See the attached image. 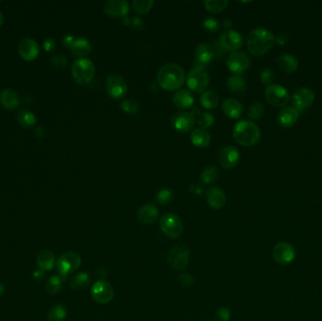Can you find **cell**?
Listing matches in <instances>:
<instances>
[{
	"instance_id": "obj_1",
	"label": "cell",
	"mask_w": 322,
	"mask_h": 321,
	"mask_svg": "<svg viewBox=\"0 0 322 321\" xmlns=\"http://www.w3.org/2000/svg\"><path fill=\"white\" fill-rule=\"evenodd\" d=\"M157 82L165 91H177L184 84V70L177 63H167L158 71Z\"/></svg>"
},
{
	"instance_id": "obj_2",
	"label": "cell",
	"mask_w": 322,
	"mask_h": 321,
	"mask_svg": "<svg viewBox=\"0 0 322 321\" xmlns=\"http://www.w3.org/2000/svg\"><path fill=\"white\" fill-rule=\"evenodd\" d=\"M274 43L275 38L273 34L267 29L259 28L251 31L248 35L247 47L250 53L259 57L267 53Z\"/></svg>"
},
{
	"instance_id": "obj_3",
	"label": "cell",
	"mask_w": 322,
	"mask_h": 321,
	"mask_svg": "<svg viewBox=\"0 0 322 321\" xmlns=\"http://www.w3.org/2000/svg\"><path fill=\"white\" fill-rule=\"evenodd\" d=\"M260 129L253 122L240 121L234 126L233 136L240 145L251 147L255 145L260 139Z\"/></svg>"
},
{
	"instance_id": "obj_4",
	"label": "cell",
	"mask_w": 322,
	"mask_h": 321,
	"mask_svg": "<svg viewBox=\"0 0 322 321\" xmlns=\"http://www.w3.org/2000/svg\"><path fill=\"white\" fill-rule=\"evenodd\" d=\"M95 75V66L89 59H78L72 66V76L78 84H88Z\"/></svg>"
},
{
	"instance_id": "obj_5",
	"label": "cell",
	"mask_w": 322,
	"mask_h": 321,
	"mask_svg": "<svg viewBox=\"0 0 322 321\" xmlns=\"http://www.w3.org/2000/svg\"><path fill=\"white\" fill-rule=\"evenodd\" d=\"M159 227L162 233L167 237L176 239L183 233V222L175 213H166L161 217Z\"/></svg>"
},
{
	"instance_id": "obj_6",
	"label": "cell",
	"mask_w": 322,
	"mask_h": 321,
	"mask_svg": "<svg viewBox=\"0 0 322 321\" xmlns=\"http://www.w3.org/2000/svg\"><path fill=\"white\" fill-rule=\"evenodd\" d=\"M81 265V257L77 252H69L63 253L56 262V268L61 278H66L67 276L75 272Z\"/></svg>"
},
{
	"instance_id": "obj_7",
	"label": "cell",
	"mask_w": 322,
	"mask_h": 321,
	"mask_svg": "<svg viewBox=\"0 0 322 321\" xmlns=\"http://www.w3.org/2000/svg\"><path fill=\"white\" fill-rule=\"evenodd\" d=\"M191 252L187 245L178 244L172 248L168 255V263L175 270H183L190 262Z\"/></svg>"
},
{
	"instance_id": "obj_8",
	"label": "cell",
	"mask_w": 322,
	"mask_h": 321,
	"mask_svg": "<svg viewBox=\"0 0 322 321\" xmlns=\"http://www.w3.org/2000/svg\"><path fill=\"white\" fill-rule=\"evenodd\" d=\"M128 90L125 79L120 75L111 74L106 79V91L107 95L112 99H121Z\"/></svg>"
},
{
	"instance_id": "obj_9",
	"label": "cell",
	"mask_w": 322,
	"mask_h": 321,
	"mask_svg": "<svg viewBox=\"0 0 322 321\" xmlns=\"http://www.w3.org/2000/svg\"><path fill=\"white\" fill-rule=\"evenodd\" d=\"M209 82V77L207 71L202 67L192 69L187 77V84L192 92H203L206 91Z\"/></svg>"
},
{
	"instance_id": "obj_10",
	"label": "cell",
	"mask_w": 322,
	"mask_h": 321,
	"mask_svg": "<svg viewBox=\"0 0 322 321\" xmlns=\"http://www.w3.org/2000/svg\"><path fill=\"white\" fill-rule=\"evenodd\" d=\"M92 298L100 304H107L114 298V290L110 283L99 280L93 283L91 290Z\"/></svg>"
},
{
	"instance_id": "obj_11",
	"label": "cell",
	"mask_w": 322,
	"mask_h": 321,
	"mask_svg": "<svg viewBox=\"0 0 322 321\" xmlns=\"http://www.w3.org/2000/svg\"><path fill=\"white\" fill-rule=\"evenodd\" d=\"M265 96L268 103L274 107H284L289 101L287 90L280 85L268 86L265 92Z\"/></svg>"
},
{
	"instance_id": "obj_12",
	"label": "cell",
	"mask_w": 322,
	"mask_h": 321,
	"mask_svg": "<svg viewBox=\"0 0 322 321\" xmlns=\"http://www.w3.org/2000/svg\"><path fill=\"white\" fill-rule=\"evenodd\" d=\"M296 251L290 243L281 242L275 245L272 251L274 261L281 265H287L295 259Z\"/></svg>"
},
{
	"instance_id": "obj_13",
	"label": "cell",
	"mask_w": 322,
	"mask_h": 321,
	"mask_svg": "<svg viewBox=\"0 0 322 321\" xmlns=\"http://www.w3.org/2000/svg\"><path fill=\"white\" fill-rule=\"evenodd\" d=\"M227 67L231 72L240 74L244 72L251 64V60L247 54L242 51H235L231 53L226 61Z\"/></svg>"
},
{
	"instance_id": "obj_14",
	"label": "cell",
	"mask_w": 322,
	"mask_h": 321,
	"mask_svg": "<svg viewBox=\"0 0 322 321\" xmlns=\"http://www.w3.org/2000/svg\"><path fill=\"white\" fill-rule=\"evenodd\" d=\"M243 45V38L238 31L229 30L223 31L220 36V46L224 50L238 51Z\"/></svg>"
},
{
	"instance_id": "obj_15",
	"label": "cell",
	"mask_w": 322,
	"mask_h": 321,
	"mask_svg": "<svg viewBox=\"0 0 322 321\" xmlns=\"http://www.w3.org/2000/svg\"><path fill=\"white\" fill-rule=\"evenodd\" d=\"M314 101V93L308 88H299L292 95V102L294 107L299 111L311 107Z\"/></svg>"
},
{
	"instance_id": "obj_16",
	"label": "cell",
	"mask_w": 322,
	"mask_h": 321,
	"mask_svg": "<svg viewBox=\"0 0 322 321\" xmlns=\"http://www.w3.org/2000/svg\"><path fill=\"white\" fill-rule=\"evenodd\" d=\"M239 152L235 146H224L219 153V163L224 169L235 168L239 161Z\"/></svg>"
},
{
	"instance_id": "obj_17",
	"label": "cell",
	"mask_w": 322,
	"mask_h": 321,
	"mask_svg": "<svg viewBox=\"0 0 322 321\" xmlns=\"http://www.w3.org/2000/svg\"><path fill=\"white\" fill-rule=\"evenodd\" d=\"M18 51L25 61H34L35 59H37L40 53L38 43L33 39H23L19 44Z\"/></svg>"
},
{
	"instance_id": "obj_18",
	"label": "cell",
	"mask_w": 322,
	"mask_h": 321,
	"mask_svg": "<svg viewBox=\"0 0 322 321\" xmlns=\"http://www.w3.org/2000/svg\"><path fill=\"white\" fill-rule=\"evenodd\" d=\"M172 123L176 130L181 133H188L193 128L195 118L190 112H177L173 116Z\"/></svg>"
},
{
	"instance_id": "obj_19",
	"label": "cell",
	"mask_w": 322,
	"mask_h": 321,
	"mask_svg": "<svg viewBox=\"0 0 322 321\" xmlns=\"http://www.w3.org/2000/svg\"><path fill=\"white\" fill-rule=\"evenodd\" d=\"M105 14L111 17H126L129 13V4L125 0H111L107 1L104 6Z\"/></svg>"
},
{
	"instance_id": "obj_20",
	"label": "cell",
	"mask_w": 322,
	"mask_h": 321,
	"mask_svg": "<svg viewBox=\"0 0 322 321\" xmlns=\"http://www.w3.org/2000/svg\"><path fill=\"white\" fill-rule=\"evenodd\" d=\"M159 210L155 205L152 203H147L138 209L137 213V220L140 223L149 225L152 224L158 219Z\"/></svg>"
},
{
	"instance_id": "obj_21",
	"label": "cell",
	"mask_w": 322,
	"mask_h": 321,
	"mask_svg": "<svg viewBox=\"0 0 322 321\" xmlns=\"http://www.w3.org/2000/svg\"><path fill=\"white\" fill-rule=\"evenodd\" d=\"M208 205L214 209H221L226 203V195L224 191L219 187H212L207 192Z\"/></svg>"
},
{
	"instance_id": "obj_22",
	"label": "cell",
	"mask_w": 322,
	"mask_h": 321,
	"mask_svg": "<svg viewBox=\"0 0 322 321\" xmlns=\"http://www.w3.org/2000/svg\"><path fill=\"white\" fill-rule=\"evenodd\" d=\"M0 104L1 106L9 109L14 110L20 105V97L17 92L11 89H4L0 92Z\"/></svg>"
},
{
	"instance_id": "obj_23",
	"label": "cell",
	"mask_w": 322,
	"mask_h": 321,
	"mask_svg": "<svg viewBox=\"0 0 322 321\" xmlns=\"http://www.w3.org/2000/svg\"><path fill=\"white\" fill-rule=\"evenodd\" d=\"M299 111L294 107H287L282 109L278 115V122L284 127H290L298 121Z\"/></svg>"
},
{
	"instance_id": "obj_24",
	"label": "cell",
	"mask_w": 322,
	"mask_h": 321,
	"mask_svg": "<svg viewBox=\"0 0 322 321\" xmlns=\"http://www.w3.org/2000/svg\"><path fill=\"white\" fill-rule=\"evenodd\" d=\"M223 111L231 119H238L243 113V106L238 100L228 98L223 102Z\"/></svg>"
},
{
	"instance_id": "obj_25",
	"label": "cell",
	"mask_w": 322,
	"mask_h": 321,
	"mask_svg": "<svg viewBox=\"0 0 322 321\" xmlns=\"http://www.w3.org/2000/svg\"><path fill=\"white\" fill-rule=\"evenodd\" d=\"M276 64L283 72L290 74L297 70L299 66V61L294 56L284 54L277 58Z\"/></svg>"
},
{
	"instance_id": "obj_26",
	"label": "cell",
	"mask_w": 322,
	"mask_h": 321,
	"mask_svg": "<svg viewBox=\"0 0 322 321\" xmlns=\"http://www.w3.org/2000/svg\"><path fill=\"white\" fill-rule=\"evenodd\" d=\"M194 103V96L188 90H180L174 95V104L176 107L184 109L192 107Z\"/></svg>"
},
{
	"instance_id": "obj_27",
	"label": "cell",
	"mask_w": 322,
	"mask_h": 321,
	"mask_svg": "<svg viewBox=\"0 0 322 321\" xmlns=\"http://www.w3.org/2000/svg\"><path fill=\"white\" fill-rule=\"evenodd\" d=\"M214 56V49L207 44H200L195 49V58H196V61L200 63H203V64L209 63L212 61Z\"/></svg>"
},
{
	"instance_id": "obj_28",
	"label": "cell",
	"mask_w": 322,
	"mask_h": 321,
	"mask_svg": "<svg viewBox=\"0 0 322 321\" xmlns=\"http://www.w3.org/2000/svg\"><path fill=\"white\" fill-rule=\"evenodd\" d=\"M37 264L39 268L44 271H49L55 267L56 259L53 252L48 250H44L39 252L37 256Z\"/></svg>"
},
{
	"instance_id": "obj_29",
	"label": "cell",
	"mask_w": 322,
	"mask_h": 321,
	"mask_svg": "<svg viewBox=\"0 0 322 321\" xmlns=\"http://www.w3.org/2000/svg\"><path fill=\"white\" fill-rule=\"evenodd\" d=\"M191 140L192 143L199 148H206L210 144V134L204 128H196L192 131Z\"/></svg>"
},
{
	"instance_id": "obj_30",
	"label": "cell",
	"mask_w": 322,
	"mask_h": 321,
	"mask_svg": "<svg viewBox=\"0 0 322 321\" xmlns=\"http://www.w3.org/2000/svg\"><path fill=\"white\" fill-rule=\"evenodd\" d=\"M71 50L75 56L84 59V57L91 53L92 46L87 39L78 38L75 40V42L73 43L71 46Z\"/></svg>"
},
{
	"instance_id": "obj_31",
	"label": "cell",
	"mask_w": 322,
	"mask_h": 321,
	"mask_svg": "<svg viewBox=\"0 0 322 321\" xmlns=\"http://www.w3.org/2000/svg\"><path fill=\"white\" fill-rule=\"evenodd\" d=\"M91 283V277L87 272H79L78 274L72 278L70 286L73 290H83L87 288Z\"/></svg>"
},
{
	"instance_id": "obj_32",
	"label": "cell",
	"mask_w": 322,
	"mask_h": 321,
	"mask_svg": "<svg viewBox=\"0 0 322 321\" xmlns=\"http://www.w3.org/2000/svg\"><path fill=\"white\" fill-rule=\"evenodd\" d=\"M201 105L207 109H213L219 106L220 97L215 92H205L200 97Z\"/></svg>"
},
{
	"instance_id": "obj_33",
	"label": "cell",
	"mask_w": 322,
	"mask_h": 321,
	"mask_svg": "<svg viewBox=\"0 0 322 321\" xmlns=\"http://www.w3.org/2000/svg\"><path fill=\"white\" fill-rule=\"evenodd\" d=\"M227 87L232 92H235V93L243 92L246 89L245 80L239 75L231 76L227 79Z\"/></svg>"
},
{
	"instance_id": "obj_34",
	"label": "cell",
	"mask_w": 322,
	"mask_h": 321,
	"mask_svg": "<svg viewBox=\"0 0 322 321\" xmlns=\"http://www.w3.org/2000/svg\"><path fill=\"white\" fill-rule=\"evenodd\" d=\"M219 175H220V172L218 168H216L214 166H208L202 172L200 179L203 183L210 185L214 183L215 181L218 179Z\"/></svg>"
},
{
	"instance_id": "obj_35",
	"label": "cell",
	"mask_w": 322,
	"mask_h": 321,
	"mask_svg": "<svg viewBox=\"0 0 322 321\" xmlns=\"http://www.w3.org/2000/svg\"><path fill=\"white\" fill-rule=\"evenodd\" d=\"M17 120L24 127H31L36 123V117L30 110H21L17 115Z\"/></svg>"
},
{
	"instance_id": "obj_36",
	"label": "cell",
	"mask_w": 322,
	"mask_h": 321,
	"mask_svg": "<svg viewBox=\"0 0 322 321\" xmlns=\"http://www.w3.org/2000/svg\"><path fill=\"white\" fill-rule=\"evenodd\" d=\"M204 4L208 12L212 14H219L226 8V6L228 5V1L227 0H206Z\"/></svg>"
},
{
	"instance_id": "obj_37",
	"label": "cell",
	"mask_w": 322,
	"mask_h": 321,
	"mask_svg": "<svg viewBox=\"0 0 322 321\" xmlns=\"http://www.w3.org/2000/svg\"><path fill=\"white\" fill-rule=\"evenodd\" d=\"M67 316V311L65 307L58 304L55 305L49 310L48 312V320L49 321H63Z\"/></svg>"
},
{
	"instance_id": "obj_38",
	"label": "cell",
	"mask_w": 322,
	"mask_h": 321,
	"mask_svg": "<svg viewBox=\"0 0 322 321\" xmlns=\"http://www.w3.org/2000/svg\"><path fill=\"white\" fill-rule=\"evenodd\" d=\"M154 5L153 0H135L132 3L134 11L138 15H145L151 11Z\"/></svg>"
},
{
	"instance_id": "obj_39",
	"label": "cell",
	"mask_w": 322,
	"mask_h": 321,
	"mask_svg": "<svg viewBox=\"0 0 322 321\" xmlns=\"http://www.w3.org/2000/svg\"><path fill=\"white\" fill-rule=\"evenodd\" d=\"M62 281L60 276H52L46 283V289L49 294H57L62 289Z\"/></svg>"
},
{
	"instance_id": "obj_40",
	"label": "cell",
	"mask_w": 322,
	"mask_h": 321,
	"mask_svg": "<svg viewBox=\"0 0 322 321\" xmlns=\"http://www.w3.org/2000/svg\"><path fill=\"white\" fill-rule=\"evenodd\" d=\"M121 109L126 114L135 115L140 110V105L136 100L125 99L121 104Z\"/></svg>"
},
{
	"instance_id": "obj_41",
	"label": "cell",
	"mask_w": 322,
	"mask_h": 321,
	"mask_svg": "<svg viewBox=\"0 0 322 321\" xmlns=\"http://www.w3.org/2000/svg\"><path fill=\"white\" fill-rule=\"evenodd\" d=\"M195 121H197L201 128H207L211 126L214 123L215 118L213 115L205 111H200L199 114L195 117Z\"/></svg>"
},
{
	"instance_id": "obj_42",
	"label": "cell",
	"mask_w": 322,
	"mask_h": 321,
	"mask_svg": "<svg viewBox=\"0 0 322 321\" xmlns=\"http://www.w3.org/2000/svg\"><path fill=\"white\" fill-rule=\"evenodd\" d=\"M174 198V193L170 189H163L157 192L155 200L161 206H167Z\"/></svg>"
},
{
	"instance_id": "obj_43",
	"label": "cell",
	"mask_w": 322,
	"mask_h": 321,
	"mask_svg": "<svg viewBox=\"0 0 322 321\" xmlns=\"http://www.w3.org/2000/svg\"><path fill=\"white\" fill-rule=\"evenodd\" d=\"M203 26H204V29L206 31L212 32V33L220 31V29H221L220 21L217 18L212 17V16L206 17L204 19V21H203Z\"/></svg>"
},
{
	"instance_id": "obj_44",
	"label": "cell",
	"mask_w": 322,
	"mask_h": 321,
	"mask_svg": "<svg viewBox=\"0 0 322 321\" xmlns=\"http://www.w3.org/2000/svg\"><path fill=\"white\" fill-rule=\"evenodd\" d=\"M264 112H265L264 105L259 102H256V103H253L251 105V107L249 108L248 115L253 120H258L264 115Z\"/></svg>"
},
{
	"instance_id": "obj_45",
	"label": "cell",
	"mask_w": 322,
	"mask_h": 321,
	"mask_svg": "<svg viewBox=\"0 0 322 321\" xmlns=\"http://www.w3.org/2000/svg\"><path fill=\"white\" fill-rule=\"evenodd\" d=\"M260 79L261 81L263 82V84L269 86V84L272 83V81L274 80V73L271 70H263L261 72Z\"/></svg>"
},
{
	"instance_id": "obj_46",
	"label": "cell",
	"mask_w": 322,
	"mask_h": 321,
	"mask_svg": "<svg viewBox=\"0 0 322 321\" xmlns=\"http://www.w3.org/2000/svg\"><path fill=\"white\" fill-rule=\"evenodd\" d=\"M52 64L58 69H64L67 66L66 58L63 56H55L52 58Z\"/></svg>"
},
{
	"instance_id": "obj_47",
	"label": "cell",
	"mask_w": 322,
	"mask_h": 321,
	"mask_svg": "<svg viewBox=\"0 0 322 321\" xmlns=\"http://www.w3.org/2000/svg\"><path fill=\"white\" fill-rule=\"evenodd\" d=\"M217 317L220 321H228L230 319L231 312L225 307H221L217 311Z\"/></svg>"
},
{
	"instance_id": "obj_48",
	"label": "cell",
	"mask_w": 322,
	"mask_h": 321,
	"mask_svg": "<svg viewBox=\"0 0 322 321\" xmlns=\"http://www.w3.org/2000/svg\"><path fill=\"white\" fill-rule=\"evenodd\" d=\"M130 27L135 30L140 31L144 28V23L139 17H132L130 20Z\"/></svg>"
},
{
	"instance_id": "obj_49",
	"label": "cell",
	"mask_w": 322,
	"mask_h": 321,
	"mask_svg": "<svg viewBox=\"0 0 322 321\" xmlns=\"http://www.w3.org/2000/svg\"><path fill=\"white\" fill-rule=\"evenodd\" d=\"M179 282L181 283L183 286L188 287V286H190L192 284V277L190 274H188V273L181 274L179 277Z\"/></svg>"
},
{
	"instance_id": "obj_50",
	"label": "cell",
	"mask_w": 322,
	"mask_h": 321,
	"mask_svg": "<svg viewBox=\"0 0 322 321\" xmlns=\"http://www.w3.org/2000/svg\"><path fill=\"white\" fill-rule=\"evenodd\" d=\"M56 42L55 40H53L52 38H47L45 43H44V48L46 49L47 52H51V51H54V49L56 48Z\"/></svg>"
},
{
	"instance_id": "obj_51",
	"label": "cell",
	"mask_w": 322,
	"mask_h": 321,
	"mask_svg": "<svg viewBox=\"0 0 322 321\" xmlns=\"http://www.w3.org/2000/svg\"><path fill=\"white\" fill-rule=\"evenodd\" d=\"M44 275H45L44 270L39 269V270H36V271L33 273V278H34V280H35L36 282H41V281L44 279Z\"/></svg>"
},
{
	"instance_id": "obj_52",
	"label": "cell",
	"mask_w": 322,
	"mask_h": 321,
	"mask_svg": "<svg viewBox=\"0 0 322 321\" xmlns=\"http://www.w3.org/2000/svg\"><path fill=\"white\" fill-rule=\"evenodd\" d=\"M75 42V39L73 36L71 35H68V36H65L63 40H62V44L65 46H72L73 43Z\"/></svg>"
},
{
	"instance_id": "obj_53",
	"label": "cell",
	"mask_w": 322,
	"mask_h": 321,
	"mask_svg": "<svg viewBox=\"0 0 322 321\" xmlns=\"http://www.w3.org/2000/svg\"><path fill=\"white\" fill-rule=\"evenodd\" d=\"M223 27L225 28V30L226 31H229V30H231V27H232V23H231V20L230 19H224L223 21Z\"/></svg>"
},
{
	"instance_id": "obj_54",
	"label": "cell",
	"mask_w": 322,
	"mask_h": 321,
	"mask_svg": "<svg viewBox=\"0 0 322 321\" xmlns=\"http://www.w3.org/2000/svg\"><path fill=\"white\" fill-rule=\"evenodd\" d=\"M277 43L279 44V45H281V46H283V45H284L285 44V38L284 37H283L282 35H280V36H278L276 39Z\"/></svg>"
},
{
	"instance_id": "obj_55",
	"label": "cell",
	"mask_w": 322,
	"mask_h": 321,
	"mask_svg": "<svg viewBox=\"0 0 322 321\" xmlns=\"http://www.w3.org/2000/svg\"><path fill=\"white\" fill-rule=\"evenodd\" d=\"M4 292H5V286L0 283V296H2L4 294Z\"/></svg>"
},
{
	"instance_id": "obj_56",
	"label": "cell",
	"mask_w": 322,
	"mask_h": 321,
	"mask_svg": "<svg viewBox=\"0 0 322 321\" xmlns=\"http://www.w3.org/2000/svg\"><path fill=\"white\" fill-rule=\"evenodd\" d=\"M3 21H4V18H3V16H2V14L0 13V27L2 26V24H3Z\"/></svg>"
},
{
	"instance_id": "obj_57",
	"label": "cell",
	"mask_w": 322,
	"mask_h": 321,
	"mask_svg": "<svg viewBox=\"0 0 322 321\" xmlns=\"http://www.w3.org/2000/svg\"><path fill=\"white\" fill-rule=\"evenodd\" d=\"M207 321H212V320H207Z\"/></svg>"
}]
</instances>
